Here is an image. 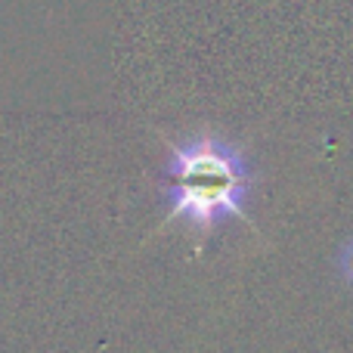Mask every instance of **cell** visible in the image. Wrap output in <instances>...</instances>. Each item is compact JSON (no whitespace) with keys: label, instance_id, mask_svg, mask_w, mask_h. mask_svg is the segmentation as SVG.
<instances>
[{"label":"cell","instance_id":"6da1fadb","mask_svg":"<svg viewBox=\"0 0 353 353\" xmlns=\"http://www.w3.org/2000/svg\"><path fill=\"white\" fill-rule=\"evenodd\" d=\"M165 195L171 201L159 232L186 217L199 232H208L223 217H236L254 230L245 214V195L251 189V165L242 149L220 137H195L171 149L165 174Z\"/></svg>","mask_w":353,"mask_h":353},{"label":"cell","instance_id":"7a4b0ae2","mask_svg":"<svg viewBox=\"0 0 353 353\" xmlns=\"http://www.w3.org/2000/svg\"><path fill=\"white\" fill-rule=\"evenodd\" d=\"M338 270H341V276L353 285V239L338 251Z\"/></svg>","mask_w":353,"mask_h":353}]
</instances>
